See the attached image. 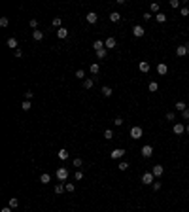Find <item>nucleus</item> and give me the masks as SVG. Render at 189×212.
I'll return each mask as SVG.
<instances>
[{"label": "nucleus", "mask_w": 189, "mask_h": 212, "mask_svg": "<svg viewBox=\"0 0 189 212\" xmlns=\"http://www.w3.org/2000/svg\"><path fill=\"white\" fill-rule=\"evenodd\" d=\"M159 89V83L157 81H149V85H148V91H151V93H155V91Z\"/></svg>", "instance_id": "c756f323"}, {"label": "nucleus", "mask_w": 189, "mask_h": 212, "mask_svg": "<svg viewBox=\"0 0 189 212\" xmlns=\"http://www.w3.org/2000/svg\"><path fill=\"white\" fill-rule=\"evenodd\" d=\"M132 34H134L136 38H142L146 34V28L142 27V25H134V27H132Z\"/></svg>", "instance_id": "423d86ee"}, {"label": "nucleus", "mask_w": 189, "mask_h": 212, "mask_svg": "<svg viewBox=\"0 0 189 212\" xmlns=\"http://www.w3.org/2000/svg\"><path fill=\"white\" fill-rule=\"evenodd\" d=\"M64 191H66L64 184H57V186H55V195H61V193H64Z\"/></svg>", "instance_id": "393cba45"}, {"label": "nucleus", "mask_w": 189, "mask_h": 212, "mask_svg": "<svg viewBox=\"0 0 189 212\" xmlns=\"http://www.w3.org/2000/svg\"><path fill=\"white\" fill-rule=\"evenodd\" d=\"M142 135H144V129H142L140 125L131 127V136H132V140H140V138H142Z\"/></svg>", "instance_id": "f257e3e1"}, {"label": "nucleus", "mask_w": 189, "mask_h": 212, "mask_svg": "<svg viewBox=\"0 0 189 212\" xmlns=\"http://www.w3.org/2000/svg\"><path fill=\"white\" fill-rule=\"evenodd\" d=\"M8 207H9V208H17V207H19V199H17V197H11V199L8 201Z\"/></svg>", "instance_id": "4be33fe9"}, {"label": "nucleus", "mask_w": 189, "mask_h": 212, "mask_svg": "<svg viewBox=\"0 0 189 212\" xmlns=\"http://www.w3.org/2000/svg\"><path fill=\"white\" fill-rule=\"evenodd\" d=\"M176 110H178V112H184V110H187V104L180 100V102H176Z\"/></svg>", "instance_id": "2f4dec72"}, {"label": "nucleus", "mask_w": 189, "mask_h": 212, "mask_svg": "<svg viewBox=\"0 0 189 212\" xmlns=\"http://www.w3.org/2000/svg\"><path fill=\"white\" fill-rule=\"evenodd\" d=\"M74 178H76V180H81V178H83V172H81V171H78L76 174H74Z\"/></svg>", "instance_id": "de8ad7c7"}, {"label": "nucleus", "mask_w": 189, "mask_h": 212, "mask_svg": "<svg viewBox=\"0 0 189 212\" xmlns=\"http://www.w3.org/2000/svg\"><path fill=\"white\" fill-rule=\"evenodd\" d=\"M129 167H131V165H129L127 161H119V165H117V169H119V171H127Z\"/></svg>", "instance_id": "f704fd0d"}, {"label": "nucleus", "mask_w": 189, "mask_h": 212, "mask_svg": "<svg viewBox=\"0 0 189 212\" xmlns=\"http://www.w3.org/2000/svg\"><path fill=\"white\" fill-rule=\"evenodd\" d=\"M104 45H106V49H113V47H117V40L113 36H108L106 42H104Z\"/></svg>", "instance_id": "6e6552de"}, {"label": "nucleus", "mask_w": 189, "mask_h": 212, "mask_svg": "<svg viewBox=\"0 0 189 212\" xmlns=\"http://www.w3.org/2000/svg\"><path fill=\"white\" fill-rule=\"evenodd\" d=\"M64 188H66V191H68V193H74V191H76V186H74L72 182H68V184H64Z\"/></svg>", "instance_id": "72a5a7b5"}, {"label": "nucleus", "mask_w": 189, "mask_h": 212, "mask_svg": "<svg viewBox=\"0 0 189 212\" xmlns=\"http://www.w3.org/2000/svg\"><path fill=\"white\" fill-rule=\"evenodd\" d=\"M176 55H178V57H185V55H187V47H185V45H178V47H176Z\"/></svg>", "instance_id": "f8f14e48"}, {"label": "nucleus", "mask_w": 189, "mask_h": 212, "mask_svg": "<svg viewBox=\"0 0 189 212\" xmlns=\"http://www.w3.org/2000/svg\"><path fill=\"white\" fill-rule=\"evenodd\" d=\"M157 72L161 74V76H165V74L168 72V66H167L165 63H159V64H157Z\"/></svg>", "instance_id": "2eb2a0df"}, {"label": "nucleus", "mask_w": 189, "mask_h": 212, "mask_svg": "<svg viewBox=\"0 0 189 212\" xmlns=\"http://www.w3.org/2000/svg\"><path fill=\"white\" fill-rule=\"evenodd\" d=\"M68 36V28H64V27H61L57 30V38H61V40H64V38Z\"/></svg>", "instance_id": "a211bd4d"}, {"label": "nucleus", "mask_w": 189, "mask_h": 212, "mask_svg": "<svg viewBox=\"0 0 189 212\" xmlns=\"http://www.w3.org/2000/svg\"><path fill=\"white\" fill-rule=\"evenodd\" d=\"M32 108V104H30V100H23L21 102V110H25V112H28V110Z\"/></svg>", "instance_id": "cd10ccee"}, {"label": "nucleus", "mask_w": 189, "mask_h": 212, "mask_svg": "<svg viewBox=\"0 0 189 212\" xmlns=\"http://www.w3.org/2000/svg\"><path fill=\"white\" fill-rule=\"evenodd\" d=\"M68 174H70V172H68L66 167H59V169H57V180L64 182V180L68 178Z\"/></svg>", "instance_id": "20e7f679"}, {"label": "nucleus", "mask_w": 189, "mask_h": 212, "mask_svg": "<svg viewBox=\"0 0 189 212\" xmlns=\"http://www.w3.org/2000/svg\"><path fill=\"white\" fill-rule=\"evenodd\" d=\"M151 172H153V176H155V178H161L163 172H165V169H163V165H153Z\"/></svg>", "instance_id": "1a4fd4ad"}, {"label": "nucleus", "mask_w": 189, "mask_h": 212, "mask_svg": "<svg viewBox=\"0 0 189 212\" xmlns=\"http://www.w3.org/2000/svg\"><path fill=\"white\" fill-rule=\"evenodd\" d=\"M110 21H112V23H119V21H121V14H119V12H112V14H110Z\"/></svg>", "instance_id": "f3484780"}, {"label": "nucleus", "mask_w": 189, "mask_h": 212, "mask_svg": "<svg viewBox=\"0 0 189 212\" xmlns=\"http://www.w3.org/2000/svg\"><path fill=\"white\" fill-rule=\"evenodd\" d=\"M123 155H125V150H123V148H115V150H112L110 157H112V159H121Z\"/></svg>", "instance_id": "0eeeda50"}, {"label": "nucleus", "mask_w": 189, "mask_h": 212, "mask_svg": "<svg viewBox=\"0 0 189 212\" xmlns=\"http://www.w3.org/2000/svg\"><path fill=\"white\" fill-rule=\"evenodd\" d=\"M151 188H153V191H159V190L163 188V184H161V182H153V184H151Z\"/></svg>", "instance_id": "58836bf2"}, {"label": "nucleus", "mask_w": 189, "mask_h": 212, "mask_svg": "<svg viewBox=\"0 0 189 212\" xmlns=\"http://www.w3.org/2000/svg\"><path fill=\"white\" fill-rule=\"evenodd\" d=\"M185 133H189V125H185Z\"/></svg>", "instance_id": "603ef678"}, {"label": "nucleus", "mask_w": 189, "mask_h": 212, "mask_svg": "<svg viewBox=\"0 0 189 212\" xmlns=\"http://www.w3.org/2000/svg\"><path fill=\"white\" fill-rule=\"evenodd\" d=\"M28 25H30V28H38V21H36V19H30Z\"/></svg>", "instance_id": "49530a36"}, {"label": "nucleus", "mask_w": 189, "mask_h": 212, "mask_svg": "<svg viewBox=\"0 0 189 212\" xmlns=\"http://www.w3.org/2000/svg\"><path fill=\"white\" fill-rule=\"evenodd\" d=\"M95 85V78H85L83 80V89H91Z\"/></svg>", "instance_id": "dca6fc26"}, {"label": "nucleus", "mask_w": 189, "mask_h": 212, "mask_svg": "<svg viewBox=\"0 0 189 212\" xmlns=\"http://www.w3.org/2000/svg\"><path fill=\"white\" fill-rule=\"evenodd\" d=\"M159 8H161V6H159L157 2H153V4L149 6V12H151V14H155V15H157V14H161V9H159Z\"/></svg>", "instance_id": "b1692460"}, {"label": "nucleus", "mask_w": 189, "mask_h": 212, "mask_svg": "<svg viewBox=\"0 0 189 212\" xmlns=\"http://www.w3.org/2000/svg\"><path fill=\"white\" fill-rule=\"evenodd\" d=\"M32 38H34L36 42L44 40V30H34V32H32Z\"/></svg>", "instance_id": "412c9836"}, {"label": "nucleus", "mask_w": 189, "mask_h": 212, "mask_svg": "<svg viewBox=\"0 0 189 212\" xmlns=\"http://www.w3.org/2000/svg\"><path fill=\"white\" fill-rule=\"evenodd\" d=\"M97 21H99V15L95 14V12H89V14H87V23H89V25H95Z\"/></svg>", "instance_id": "9d476101"}, {"label": "nucleus", "mask_w": 189, "mask_h": 212, "mask_svg": "<svg viewBox=\"0 0 189 212\" xmlns=\"http://www.w3.org/2000/svg\"><path fill=\"white\" fill-rule=\"evenodd\" d=\"M113 123H115L117 127H121V125H123V123H125V121H123V117H115V119H113Z\"/></svg>", "instance_id": "37998d69"}, {"label": "nucleus", "mask_w": 189, "mask_h": 212, "mask_svg": "<svg viewBox=\"0 0 189 212\" xmlns=\"http://www.w3.org/2000/svg\"><path fill=\"white\" fill-rule=\"evenodd\" d=\"M185 47H187V53H189V42H187V44H185Z\"/></svg>", "instance_id": "864d4df0"}, {"label": "nucleus", "mask_w": 189, "mask_h": 212, "mask_svg": "<svg viewBox=\"0 0 189 212\" xmlns=\"http://www.w3.org/2000/svg\"><path fill=\"white\" fill-rule=\"evenodd\" d=\"M153 182H155V176H153V172H151V171H148V172H144V174H142V184L151 186Z\"/></svg>", "instance_id": "f03ea898"}, {"label": "nucleus", "mask_w": 189, "mask_h": 212, "mask_svg": "<svg viewBox=\"0 0 189 212\" xmlns=\"http://www.w3.org/2000/svg\"><path fill=\"white\" fill-rule=\"evenodd\" d=\"M153 17H155V15H153L151 12H146V14L142 15V19H144V21H149V19H153Z\"/></svg>", "instance_id": "e433bc0d"}, {"label": "nucleus", "mask_w": 189, "mask_h": 212, "mask_svg": "<svg viewBox=\"0 0 189 212\" xmlns=\"http://www.w3.org/2000/svg\"><path fill=\"white\" fill-rule=\"evenodd\" d=\"M182 117H184V119H189V108H187V110H184V112H182Z\"/></svg>", "instance_id": "09e8293b"}, {"label": "nucleus", "mask_w": 189, "mask_h": 212, "mask_svg": "<svg viewBox=\"0 0 189 212\" xmlns=\"http://www.w3.org/2000/svg\"><path fill=\"white\" fill-rule=\"evenodd\" d=\"M140 154H142V157H144V159H149V157L153 155V146H149V144L142 146V150H140Z\"/></svg>", "instance_id": "7ed1b4c3"}, {"label": "nucleus", "mask_w": 189, "mask_h": 212, "mask_svg": "<svg viewBox=\"0 0 189 212\" xmlns=\"http://www.w3.org/2000/svg\"><path fill=\"white\" fill-rule=\"evenodd\" d=\"M172 131H174V135L182 136V135L185 133V125H184V123H180V121H178V123H174V127H172Z\"/></svg>", "instance_id": "39448f33"}, {"label": "nucleus", "mask_w": 189, "mask_h": 212, "mask_svg": "<svg viewBox=\"0 0 189 212\" xmlns=\"http://www.w3.org/2000/svg\"><path fill=\"white\" fill-rule=\"evenodd\" d=\"M9 25V19L8 17H0V27H8Z\"/></svg>", "instance_id": "4c0bfd02"}, {"label": "nucleus", "mask_w": 189, "mask_h": 212, "mask_svg": "<svg viewBox=\"0 0 189 212\" xmlns=\"http://www.w3.org/2000/svg\"><path fill=\"white\" fill-rule=\"evenodd\" d=\"M72 163H74V167H81V165H83V159H81V157H76Z\"/></svg>", "instance_id": "ea45409f"}, {"label": "nucleus", "mask_w": 189, "mask_h": 212, "mask_svg": "<svg viewBox=\"0 0 189 212\" xmlns=\"http://www.w3.org/2000/svg\"><path fill=\"white\" fill-rule=\"evenodd\" d=\"M32 97H34V93H32V91H25V100H30Z\"/></svg>", "instance_id": "c03bdc74"}, {"label": "nucleus", "mask_w": 189, "mask_h": 212, "mask_svg": "<svg viewBox=\"0 0 189 212\" xmlns=\"http://www.w3.org/2000/svg\"><path fill=\"white\" fill-rule=\"evenodd\" d=\"M61 23H63V19H61V17H55L53 21H51V25H53V27L59 30V28H61Z\"/></svg>", "instance_id": "473e14b6"}, {"label": "nucleus", "mask_w": 189, "mask_h": 212, "mask_svg": "<svg viewBox=\"0 0 189 212\" xmlns=\"http://www.w3.org/2000/svg\"><path fill=\"white\" fill-rule=\"evenodd\" d=\"M100 91H102V95H104V97H112V93H113L112 87H108V85H102V89H100Z\"/></svg>", "instance_id": "a878e982"}, {"label": "nucleus", "mask_w": 189, "mask_h": 212, "mask_svg": "<svg viewBox=\"0 0 189 212\" xmlns=\"http://www.w3.org/2000/svg\"><path fill=\"white\" fill-rule=\"evenodd\" d=\"M11 210H14V208H9V207H4V208H2V210H0V212H11Z\"/></svg>", "instance_id": "3c124183"}, {"label": "nucleus", "mask_w": 189, "mask_h": 212, "mask_svg": "<svg viewBox=\"0 0 189 212\" xmlns=\"http://www.w3.org/2000/svg\"><path fill=\"white\" fill-rule=\"evenodd\" d=\"M155 21L161 23V25H163V23H167V15H165V12H161V14L155 15Z\"/></svg>", "instance_id": "5701e85b"}, {"label": "nucleus", "mask_w": 189, "mask_h": 212, "mask_svg": "<svg viewBox=\"0 0 189 212\" xmlns=\"http://www.w3.org/2000/svg\"><path fill=\"white\" fill-rule=\"evenodd\" d=\"M89 70H91V74H99V72H100V64H99V63H93V64L89 66Z\"/></svg>", "instance_id": "bb28decb"}, {"label": "nucleus", "mask_w": 189, "mask_h": 212, "mask_svg": "<svg viewBox=\"0 0 189 212\" xmlns=\"http://www.w3.org/2000/svg\"><path fill=\"white\" fill-rule=\"evenodd\" d=\"M104 138H106V140L113 138V131H112V129H106V131H104Z\"/></svg>", "instance_id": "c9c22d12"}, {"label": "nucleus", "mask_w": 189, "mask_h": 212, "mask_svg": "<svg viewBox=\"0 0 189 212\" xmlns=\"http://www.w3.org/2000/svg\"><path fill=\"white\" fill-rule=\"evenodd\" d=\"M138 68H140V72H149V63L148 61H140Z\"/></svg>", "instance_id": "6ab92c4d"}, {"label": "nucleus", "mask_w": 189, "mask_h": 212, "mask_svg": "<svg viewBox=\"0 0 189 212\" xmlns=\"http://www.w3.org/2000/svg\"><path fill=\"white\" fill-rule=\"evenodd\" d=\"M76 78H78V80H81V81H83V80H85V70H83V68L76 70Z\"/></svg>", "instance_id": "7c9ffc66"}, {"label": "nucleus", "mask_w": 189, "mask_h": 212, "mask_svg": "<svg viewBox=\"0 0 189 212\" xmlns=\"http://www.w3.org/2000/svg\"><path fill=\"white\" fill-rule=\"evenodd\" d=\"M167 119H168V121H174V119H176V114L174 112H168L167 114Z\"/></svg>", "instance_id": "a18cd8bd"}, {"label": "nucleus", "mask_w": 189, "mask_h": 212, "mask_svg": "<svg viewBox=\"0 0 189 212\" xmlns=\"http://www.w3.org/2000/svg\"><path fill=\"white\" fill-rule=\"evenodd\" d=\"M95 53H97V59H99V61H102V59L108 57V49H106V47H104V49H100V51H95Z\"/></svg>", "instance_id": "aec40b11"}, {"label": "nucleus", "mask_w": 189, "mask_h": 212, "mask_svg": "<svg viewBox=\"0 0 189 212\" xmlns=\"http://www.w3.org/2000/svg\"><path fill=\"white\" fill-rule=\"evenodd\" d=\"M170 8L178 9V8H180V0H170Z\"/></svg>", "instance_id": "a19ab883"}, {"label": "nucleus", "mask_w": 189, "mask_h": 212, "mask_svg": "<svg viewBox=\"0 0 189 212\" xmlns=\"http://www.w3.org/2000/svg\"><path fill=\"white\" fill-rule=\"evenodd\" d=\"M15 57H23V51L21 49H15Z\"/></svg>", "instance_id": "8fccbe9b"}, {"label": "nucleus", "mask_w": 189, "mask_h": 212, "mask_svg": "<svg viewBox=\"0 0 189 212\" xmlns=\"http://www.w3.org/2000/svg\"><path fill=\"white\" fill-rule=\"evenodd\" d=\"M104 47H106V45H104L102 40H95V42H93V49H95V51H100V49H104Z\"/></svg>", "instance_id": "4468645a"}, {"label": "nucleus", "mask_w": 189, "mask_h": 212, "mask_svg": "<svg viewBox=\"0 0 189 212\" xmlns=\"http://www.w3.org/2000/svg\"><path fill=\"white\" fill-rule=\"evenodd\" d=\"M49 180H51V174H47V172H44V174L40 176V182H42V184H49Z\"/></svg>", "instance_id": "c85d7f7f"}, {"label": "nucleus", "mask_w": 189, "mask_h": 212, "mask_svg": "<svg viewBox=\"0 0 189 212\" xmlns=\"http://www.w3.org/2000/svg\"><path fill=\"white\" fill-rule=\"evenodd\" d=\"M180 15H182V17H187V15H189V8H182L180 9Z\"/></svg>", "instance_id": "79ce46f5"}, {"label": "nucleus", "mask_w": 189, "mask_h": 212, "mask_svg": "<svg viewBox=\"0 0 189 212\" xmlns=\"http://www.w3.org/2000/svg\"><path fill=\"white\" fill-rule=\"evenodd\" d=\"M6 44H8V47H9V49H19V47H17V38H14V36H11V38H8V42H6Z\"/></svg>", "instance_id": "9b49d317"}, {"label": "nucleus", "mask_w": 189, "mask_h": 212, "mask_svg": "<svg viewBox=\"0 0 189 212\" xmlns=\"http://www.w3.org/2000/svg\"><path fill=\"white\" fill-rule=\"evenodd\" d=\"M57 155H59V159H61V161H66V159L70 157L68 150H59V152H57Z\"/></svg>", "instance_id": "ddd939ff"}]
</instances>
